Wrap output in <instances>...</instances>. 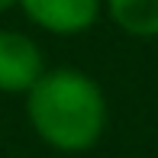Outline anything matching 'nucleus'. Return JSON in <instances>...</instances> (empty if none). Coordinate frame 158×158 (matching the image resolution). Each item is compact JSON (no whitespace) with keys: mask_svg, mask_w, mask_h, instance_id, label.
Returning <instances> with one entry per match:
<instances>
[{"mask_svg":"<svg viewBox=\"0 0 158 158\" xmlns=\"http://www.w3.org/2000/svg\"><path fill=\"white\" fill-rule=\"evenodd\" d=\"M113 23L129 35L155 39L158 35V0H106Z\"/></svg>","mask_w":158,"mask_h":158,"instance_id":"4","label":"nucleus"},{"mask_svg":"<svg viewBox=\"0 0 158 158\" xmlns=\"http://www.w3.org/2000/svg\"><path fill=\"white\" fill-rule=\"evenodd\" d=\"M32 132L55 152H87L106 129V97L90 74L77 68H52L26 94Z\"/></svg>","mask_w":158,"mask_h":158,"instance_id":"1","label":"nucleus"},{"mask_svg":"<svg viewBox=\"0 0 158 158\" xmlns=\"http://www.w3.org/2000/svg\"><path fill=\"white\" fill-rule=\"evenodd\" d=\"M23 13L39 29L55 35L87 32L100 16V0H19Z\"/></svg>","mask_w":158,"mask_h":158,"instance_id":"3","label":"nucleus"},{"mask_svg":"<svg viewBox=\"0 0 158 158\" xmlns=\"http://www.w3.org/2000/svg\"><path fill=\"white\" fill-rule=\"evenodd\" d=\"M16 3H19V0H0V13H6L10 6H16Z\"/></svg>","mask_w":158,"mask_h":158,"instance_id":"5","label":"nucleus"},{"mask_svg":"<svg viewBox=\"0 0 158 158\" xmlns=\"http://www.w3.org/2000/svg\"><path fill=\"white\" fill-rule=\"evenodd\" d=\"M42 74V48L16 29H0V94H29Z\"/></svg>","mask_w":158,"mask_h":158,"instance_id":"2","label":"nucleus"}]
</instances>
